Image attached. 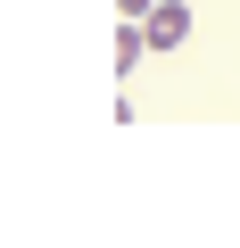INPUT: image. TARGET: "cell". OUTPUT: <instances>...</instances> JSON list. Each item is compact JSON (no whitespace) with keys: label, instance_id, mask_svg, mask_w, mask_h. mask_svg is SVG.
Here are the masks:
<instances>
[{"label":"cell","instance_id":"obj_1","mask_svg":"<svg viewBox=\"0 0 240 248\" xmlns=\"http://www.w3.org/2000/svg\"><path fill=\"white\" fill-rule=\"evenodd\" d=\"M141 42L149 50H182L191 42V0H158V9L141 17Z\"/></svg>","mask_w":240,"mask_h":248},{"label":"cell","instance_id":"obj_2","mask_svg":"<svg viewBox=\"0 0 240 248\" xmlns=\"http://www.w3.org/2000/svg\"><path fill=\"white\" fill-rule=\"evenodd\" d=\"M149 58V42H141V25H116V75H133Z\"/></svg>","mask_w":240,"mask_h":248},{"label":"cell","instance_id":"obj_3","mask_svg":"<svg viewBox=\"0 0 240 248\" xmlns=\"http://www.w3.org/2000/svg\"><path fill=\"white\" fill-rule=\"evenodd\" d=\"M149 9H158V0H116V25H141Z\"/></svg>","mask_w":240,"mask_h":248}]
</instances>
